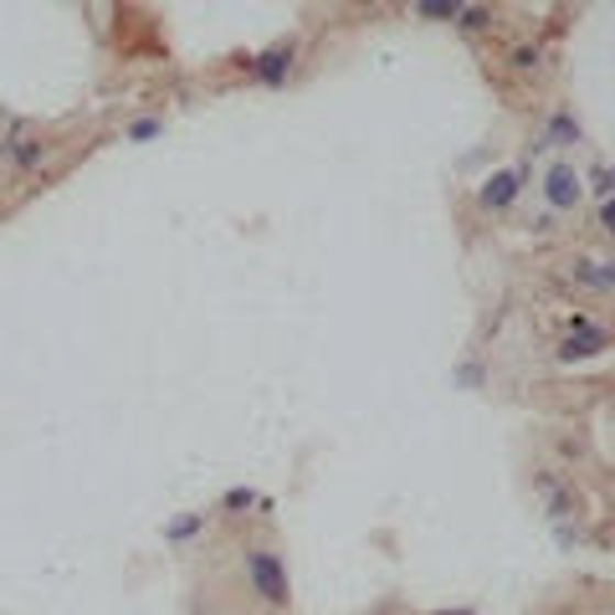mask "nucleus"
Wrapping results in <instances>:
<instances>
[{
  "label": "nucleus",
  "mask_w": 615,
  "mask_h": 615,
  "mask_svg": "<svg viewBox=\"0 0 615 615\" xmlns=\"http://www.w3.org/2000/svg\"><path fill=\"white\" fill-rule=\"evenodd\" d=\"M293 62H298V46L277 42V46H267V52H256L252 73H256V83H262V88H283L287 73H293Z\"/></svg>",
  "instance_id": "20e7f679"
},
{
  "label": "nucleus",
  "mask_w": 615,
  "mask_h": 615,
  "mask_svg": "<svg viewBox=\"0 0 615 615\" xmlns=\"http://www.w3.org/2000/svg\"><path fill=\"white\" fill-rule=\"evenodd\" d=\"M570 277L574 283H585V287H595V293H611L615 287V262L611 256H574Z\"/></svg>",
  "instance_id": "0eeeda50"
},
{
  "label": "nucleus",
  "mask_w": 615,
  "mask_h": 615,
  "mask_svg": "<svg viewBox=\"0 0 615 615\" xmlns=\"http://www.w3.org/2000/svg\"><path fill=\"white\" fill-rule=\"evenodd\" d=\"M200 534H206V513H180V518L165 524V543H190Z\"/></svg>",
  "instance_id": "9d476101"
},
{
  "label": "nucleus",
  "mask_w": 615,
  "mask_h": 615,
  "mask_svg": "<svg viewBox=\"0 0 615 615\" xmlns=\"http://www.w3.org/2000/svg\"><path fill=\"white\" fill-rule=\"evenodd\" d=\"M534 482H539L543 503H549V518H554V524H570V513H574V493H570V487H564L554 472H539Z\"/></svg>",
  "instance_id": "6e6552de"
},
{
  "label": "nucleus",
  "mask_w": 615,
  "mask_h": 615,
  "mask_svg": "<svg viewBox=\"0 0 615 615\" xmlns=\"http://www.w3.org/2000/svg\"><path fill=\"white\" fill-rule=\"evenodd\" d=\"M528 175H534V165H513V169H493L487 180L477 185V206L487 210V216H503V210L513 206V200L524 196Z\"/></svg>",
  "instance_id": "7ed1b4c3"
},
{
  "label": "nucleus",
  "mask_w": 615,
  "mask_h": 615,
  "mask_svg": "<svg viewBox=\"0 0 615 615\" xmlns=\"http://www.w3.org/2000/svg\"><path fill=\"white\" fill-rule=\"evenodd\" d=\"M611 221H615V210H611V200H605V206H601V210H595V231H615V226H611Z\"/></svg>",
  "instance_id": "6ab92c4d"
},
{
  "label": "nucleus",
  "mask_w": 615,
  "mask_h": 615,
  "mask_svg": "<svg viewBox=\"0 0 615 615\" xmlns=\"http://www.w3.org/2000/svg\"><path fill=\"white\" fill-rule=\"evenodd\" d=\"M6 154H11V165H15V169H26V175H31V169H42V165H46V154H52V150H46L42 139H26V134H21V123H15V139L6 144Z\"/></svg>",
  "instance_id": "1a4fd4ad"
},
{
  "label": "nucleus",
  "mask_w": 615,
  "mask_h": 615,
  "mask_svg": "<svg viewBox=\"0 0 615 615\" xmlns=\"http://www.w3.org/2000/svg\"><path fill=\"white\" fill-rule=\"evenodd\" d=\"M611 349V333L601 329V323H590V329H570V339L559 344V360L574 364V360H595V354H605Z\"/></svg>",
  "instance_id": "423d86ee"
},
{
  "label": "nucleus",
  "mask_w": 615,
  "mask_h": 615,
  "mask_svg": "<svg viewBox=\"0 0 615 615\" xmlns=\"http://www.w3.org/2000/svg\"><path fill=\"white\" fill-rule=\"evenodd\" d=\"M165 134V119L160 113H139V119H129V129H123V139L129 144H150V139Z\"/></svg>",
  "instance_id": "ddd939ff"
},
{
  "label": "nucleus",
  "mask_w": 615,
  "mask_h": 615,
  "mask_svg": "<svg viewBox=\"0 0 615 615\" xmlns=\"http://www.w3.org/2000/svg\"><path fill=\"white\" fill-rule=\"evenodd\" d=\"M0 123H6V108H0ZM0 150H6V144H0Z\"/></svg>",
  "instance_id": "412c9836"
},
{
  "label": "nucleus",
  "mask_w": 615,
  "mask_h": 615,
  "mask_svg": "<svg viewBox=\"0 0 615 615\" xmlns=\"http://www.w3.org/2000/svg\"><path fill=\"white\" fill-rule=\"evenodd\" d=\"M580 180H585V196H595L605 206L611 200V190H615V175H611V165L605 160H595L590 169H580Z\"/></svg>",
  "instance_id": "9b49d317"
},
{
  "label": "nucleus",
  "mask_w": 615,
  "mask_h": 615,
  "mask_svg": "<svg viewBox=\"0 0 615 615\" xmlns=\"http://www.w3.org/2000/svg\"><path fill=\"white\" fill-rule=\"evenodd\" d=\"M256 503H262V493H256V487H246V482H237V487H226V493H221V513H231V518L252 513Z\"/></svg>",
  "instance_id": "f8f14e48"
},
{
  "label": "nucleus",
  "mask_w": 615,
  "mask_h": 615,
  "mask_svg": "<svg viewBox=\"0 0 615 615\" xmlns=\"http://www.w3.org/2000/svg\"><path fill=\"white\" fill-rule=\"evenodd\" d=\"M539 144H549V150H580V144H585V123H580V113H574L570 103H559L554 113H549V123H543Z\"/></svg>",
  "instance_id": "39448f33"
},
{
  "label": "nucleus",
  "mask_w": 615,
  "mask_h": 615,
  "mask_svg": "<svg viewBox=\"0 0 615 615\" xmlns=\"http://www.w3.org/2000/svg\"><path fill=\"white\" fill-rule=\"evenodd\" d=\"M241 570H246V585L252 595H262V605H293V580H287V559L267 543H252V549H241Z\"/></svg>",
  "instance_id": "f257e3e1"
},
{
  "label": "nucleus",
  "mask_w": 615,
  "mask_h": 615,
  "mask_svg": "<svg viewBox=\"0 0 615 615\" xmlns=\"http://www.w3.org/2000/svg\"><path fill=\"white\" fill-rule=\"evenodd\" d=\"M410 11H416L420 21H457V11H462V0H416Z\"/></svg>",
  "instance_id": "4468645a"
},
{
  "label": "nucleus",
  "mask_w": 615,
  "mask_h": 615,
  "mask_svg": "<svg viewBox=\"0 0 615 615\" xmlns=\"http://www.w3.org/2000/svg\"><path fill=\"white\" fill-rule=\"evenodd\" d=\"M457 385L477 391V385H482V370H477V364H462V370H457Z\"/></svg>",
  "instance_id": "f3484780"
},
{
  "label": "nucleus",
  "mask_w": 615,
  "mask_h": 615,
  "mask_svg": "<svg viewBox=\"0 0 615 615\" xmlns=\"http://www.w3.org/2000/svg\"><path fill=\"white\" fill-rule=\"evenodd\" d=\"M539 62H543V52H539V46H528V42H518L508 52V67H513V73H539Z\"/></svg>",
  "instance_id": "dca6fc26"
},
{
  "label": "nucleus",
  "mask_w": 615,
  "mask_h": 615,
  "mask_svg": "<svg viewBox=\"0 0 615 615\" xmlns=\"http://www.w3.org/2000/svg\"><path fill=\"white\" fill-rule=\"evenodd\" d=\"M436 615H472V611H436Z\"/></svg>",
  "instance_id": "aec40b11"
},
{
  "label": "nucleus",
  "mask_w": 615,
  "mask_h": 615,
  "mask_svg": "<svg viewBox=\"0 0 615 615\" xmlns=\"http://www.w3.org/2000/svg\"><path fill=\"white\" fill-rule=\"evenodd\" d=\"M493 6H462V11H457V26L462 31H493Z\"/></svg>",
  "instance_id": "2eb2a0df"
},
{
  "label": "nucleus",
  "mask_w": 615,
  "mask_h": 615,
  "mask_svg": "<svg viewBox=\"0 0 615 615\" xmlns=\"http://www.w3.org/2000/svg\"><path fill=\"white\" fill-rule=\"evenodd\" d=\"M554 539H559V549H574V543H580V528H570V524H554Z\"/></svg>",
  "instance_id": "a211bd4d"
},
{
  "label": "nucleus",
  "mask_w": 615,
  "mask_h": 615,
  "mask_svg": "<svg viewBox=\"0 0 615 615\" xmlns=\"http://www.w3.org/2000/svg\"><path fill=\"white\" fill-rule=\"evenodd\" d=\"M539 190H543V206H549V216H574V210L585 206V180H580L574 160H564V154L543 165Z\"/></svg>",
  "instance_id": "f03ea898"
}]
</instances>
